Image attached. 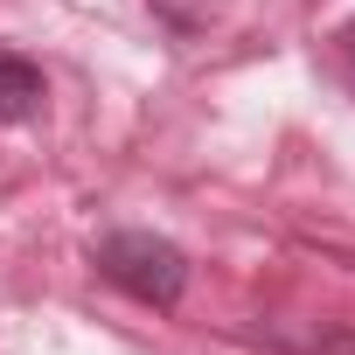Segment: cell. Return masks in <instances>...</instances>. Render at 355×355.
I'll return each instance as SVG.
<instances>
[{
	"mask_svg": "<svg viewBox=\"0 0 355 355\" xmlns=\"http://www.w3.org/2000/svg\"><path fill=\"white\" fill-rule=\"evenodd\" d=\"M91 265H98L105 286H119L125 300L160 306V313L182 306V293H189V258H182V244H167V237H153V230H112V237H98Z\"/></svg>",
	"mask_w": 355,
	"mask_h": 355,
	"instance_id": "obj_1",
	"label": "cell"
},
{
	"mask_svg": "<svg viewBox=\"0 0 355 355\" xmlns=\"http://www.w3.org/2000/svg\"><path fill=\"white\" fill-rule=\"evenodd\" d=\"M42 98H49V84H42V63H28L21 49H0V125H21V119H35V112H42Z\"/></svg>",
	"mask_w": 355,
	"mask_h": 355,
	"instance_id": "obj_2",
	"label": "cell"
},
{
	"mask_svg": "<svg viewBox=\"0 0 355 355\" xmlns=\"http://www.w3.org/2000/svg\"><path fill=\"white\" fill-rule=\"evenodd\" d=\"M300 355H355V327H334V334H313Z\"/></svg>",
	"mask_w": 355,
	"mask_h": 355,
	"instance_id": "obj_3",
	"label": "cell"
}]
</instances>
